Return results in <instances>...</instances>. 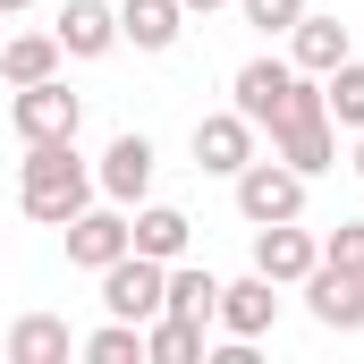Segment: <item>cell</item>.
Segmentation results:
<instances>
[{"label": "cell", "mask_w": 364, "mask_h": 364, "mask_svg": "<svg viewBox=\"0 0 364 364\" xmlns=\"http://www.w3.org/2000/svg\"><path fill=\"white\" fill-rule=\"evenodd\" d=\"M17 203H26L43 229H68V220H77V212L93 203V170L77 161V136H60V144H26Z\"/></svg>", "instance_id": "6da1fadb"}, {"label": "cell", "mask_w": 364, "mask_h": 364, "mask_svg": "<svg viewBox=\"0 0 364 364\" xmlns=\"http://www.w3.org/2000/svg\"><path fill=\"white\" fill-rule=\"evenodd\" d=\"M272 153L288 161V170H305V178L339 170V127H331V110H322V85H314V77H296L288 110L272 119Z\"/></svg>", "instance_id": "7a4b0ae2"}, {"label": "cell", "mask_w": 364, "mask_h": 364, "mask_svg": "<svg viewBox=\"0 0 364 364\" xmlns=\"http://www.w3.org/2000/svg\"><path fill=\"white\" fill-rule=\"evenodd\" d=\"M305 170H288V161H263V153H255V161H246V170H237V212H246V220H255V229H263V220H296V212H305Z\"/></svg>", "instance_id": "3957f363"}, {"label": "cell", "mask_w": 364, "mask_h": 364, "mask_svg": "<svg viewBox=\"0 0 364 364\" xmlns=\"http://www.w3.org/2000/svg\"><path fill=\"white\" fill-rule=\"evenodd\" d=\"M9 119H17V136H26V144H60V136H77V127H85V93H68L60 77H43V85H17Z\"/></svg>", "instance_id": "277c9868"}, {"label": "cell", "mask_w": 364, "mask_h": 364, "mask_svg": "<svg viewBox=\"0 0 364 364\" xmlns=\"http://www.w3.org/2000/svg\"><path fill=\"white\" fill-rule=\"evenodd\" d=\"M161 288H170V263H153V255H119V263H102V305L119 314V322H153L161 314Z\"/></svg>", "instance_id": "5b68a950"}, {"label": "cell", "mask_w": 364, "mask_h": 364, "mask_svg": "<svg viewBox=\"0 0 364 364\" xmlns=\"http://www.w3.org/2000/svg\"><path fill=\"white\" fill-rule=\"evenodd\" d=\"M255 119L246 110H203L195 119V170H212V178H237L246 161H255Z\"/></svg>", "instance_id": "8992f818"}, {"label": "cell", "mask_w": 364, "mask_h": 364, "mask_svg": "<svg viewBox=\"0 0 364 364\" xmlns=\"http://www.w3.org/2000/svg\"><path fill=\"white\" fill-rule=\"evenodd\" d=\"M305 288V314L322 322V331H364V272H339V263H314V272L296 279Z\"/></svg>", "instance_id": "52a82bcc"}, {"label": "cell", "mask_w": 364, "mask_h": 364, "mask_svg": "<svg viewBox=\"0 0 364 364\" xmlns=\"http://www.w3.org/2000/svg\"><path fill=\"white\" fill-rule=\"evenodd\" d=\"M296 77H305L296 60H272V51H263V60H246V68L229 77V110H246L255 127H272L279 110H288V93H296Z\"/></svg>", "instance_id": "ba28073f"}, {"label": "cell", "mask_w": 364, "mask_h": 364, "mask_svg": "<svg viewBox=\"0 0 364 364\" xmlns=\"http://www.w3.org/2000/svg\"><path fill=\"white\" fill-rule=\"evenodd\" d=\"M153 170H161V153H153V136H110V153H102V170H93V186L110 195V203H144L153 195Z\"/></svg>", "instance_id": "9c48e42d"}, {"label": "cell", "mask_w": 364, "mask_h": 364, "mask_svg": "<svg viewBox=\"0 0 364 364\" xmlns=\"http://www.w3.org/2000/svg\"><path fill=\"white\" fill-rule=\"evenodd\" d=\"M229 339H263L279 322V279H263V272H246V279H220V314H212Z\"/></svg>", "instance_id": "30bf717a"}, {"label": "cell", "mask_w": 364, "mask_h": 364, "mask_svg": "<svg viewBox=\"0 0 364 364\" xmlns=\"http://www.w3.org/2000/svg\"><path fill=\"white\" fill-rule=\"evenodd\" d=\"M127 255V203H85L77 220H68V263L77 272H102V263H119Z\"/></svg>", "instance_id": "8fae6325"}, {"label": "cell", "mask_w": 364, "mask_h": 364, "mask_svg": "<svg viewBox=\"0 0 364 364\" xmlns=\"http://www.w3.org/2000/svg\"><path fill=\"white\" fill-rule=\"evenodd\" d=\"M314 263H322V237H305L296 220H263V229H255V272H263V279L296 288Z\"/></svg>", "instance_id": "7c38bea8"}, {"label": "cell", "mask_w": 364, "mask_h": 364, "mask_svg": "<svg viewBox=\"0 0 364 364\" xmlns=\"http://www.w3.org/2000/svg\"><path fill=\"white\" fill-rule=\"evenodd\" d=\"M51 34H60L68 60H102V51H119V9L110 0H68Z\"/></svg>", "instance_id": "4fadbf2b"}, {"label": "cell", "mask_w": 364, "mask_h": 364, "mask_svg": "<svg viewBox=\"0 0 364 364\" xmlns=\"http://www.w3.org/2000/svg\"><path fill=\"white\" fill-rule=\"evenodd\" d=\"M288 60H296L305 77H331V68L348 60V26H339V17H322V9H305V17L288 26Z\"/></svg>", "instance_id": "5bb4252c"}, {"label": "cell", "mask_w": 364, "mask_h": 364, "mask_svg": "<svg viewBox=\"0 0 364 364\" xmlns=\"http://www.w3.org/2000/svg\"><path fill=\"white\" fill-rule=\"evenodd\" d=\"M186 34V9L178 0H119V43H136V51H170Z\"/></svg>", "instance_id": "9a60e30c"}, {"label": "cell", "mask_w": 364, "mask_h": 364, "mask_svg": "<svg viewBox=\"0 0 364 364\" xmlns=\"http://www.w3.org/2000/svg\"><path fill=\"white\" fill-rule=\"evenodd\" d=\"M186 237H195V220H186L178 203H144V212L127 220V246H136V255H153V263H178Z\"/></svg>", "instance_id": "2e32d148"}, {"label": "cell", "mask_w": 364, "mask_h": 364, "mask_svg": "<svg viewBox=\"0 0 364 364\" xmlns=\"http://www.w3.org/2000/svg\"><path fill=\"white\" fill-rule=\"evenodd\" d=\"M60 34H0V77L9 85H43V77H60Z\"/></svg>", "instance_id": "e0dca14e"}, {"label": "cell", "mask_w": 364, "mask_h": 364, "mask_svg": "<svg viewBox=\"0 0 364 364\" xmlns=\"http://www.w3.org/2000/svg\"><path fill=\"white\" fill-rule=\"evenodd\" d=\"M203 331H212V322H186V314H153V322H144V364H203V348H212Z\"/></svg>", "instance_id": "ac0fdd59"}, {"label": "cell", "mask_w": 364, "mask_h": 364, "mask_svg": "<svg viewBox=\"0 0 364 364\" xmlns=\"http://www.w3.org/2000/svg\"><path fill=\"white\" fill-rule=\"evenodd\" d=\"M68 356H77V339H68L60 314H26L9 331V364H68Z\"/></svg>", "instance_id": "d6986e66"}, {"label": "cell", "mask_w": 364, "mask_h": 364, "mask_svg": "<svg viewBox=\"0 0 364 364\" xmlns=\"http://www.w3.org/2000/svg\"><path fill=\"white\" fill-rule=\"evenodd\" d=\"M161 314H186V322H212L220 314V279L195 272V263H170V288H161Z\"/></svg>", "instance_id": "ffe728a7"}, {"label": "cell", "mask_w": 364, "mask_h": 364, "mask_svg": "<svg viewBox=\"0 0 364 364\" xmlns=\"http://www.w3.org/2000/svg\"><path fill=\"white\" fill-rule=\"evenodd\" d=\"M322 110H331V127H364V60H339L331 77H322Z\"/></svg>", "instance_id": "44dd1931"}, {"label": "cell", "mask_w": 364, "mask_h": 364, "mask_svg": "<svg viewBox=\"0 0 364 364\" xmlns=\"http://www.w3.org/2000/svg\"><path fill=\"white\" fill-rule=\"evenodd\" d=\"M85 356L93 364H144V322H119V314H110V322L85 339Z\"/></svg>", "instance_id": "7402d4cb"}, {"label": "cell", "mask_w": 364, "mask_h": 364, "mask_svg": "<svg viewBox=\"0 0 364 364\" xmlns=\"http://www.w3.org/2000/svg\"><path fill=\"white\" fill-rule=\"evenodd\" d=\"M237 9H246V26H255V34H288V26L305 17V0H237Z\"/></svg>", "instance_id": "603a6c76"}, {"label": "cell", "mask_w": 364, "mask_h": 364, "mask_svg": "<svg viewBox=\"0 0 364 364\" xmlns=\"http://www.w3.org/2000/svg\"><path fill=\"white\" fill-rule=\"evenodd\" d=\"M322 263H339V272H364V220H339V229L322 237Z\"/></svg>", "instance_id": "cb8c5ba5"}, {"label": "cell", "mask_w": 364, "mask_h": 364, "mask_svg": "<svg viewBox=\"0 0 364 364\" xmlns=\"http://www.w3.org/2000/svg\"><path fill=\"white\" fill-rule=\"evenodd\" d=\"M178 9L186 17H212V9H229V0H178Z\"/></svg>", "instance_id": "d4e9b609"}, {"label": "cell", "mask_w": 364, "mask_h": 364, "mask_svg": "<svg viewBox=\"0 0 364 364\" xmlns=\"http://www.w3.org/2000/svg\"><path fill=\"white\" fill-rule=\"evenodd\" d=\"M17 9H34V0H0V17H17Z\"/></svg>", "instance_id": "484cf974"}, {"label": "cell", "mask_w": 364, "mask_h": 364, "mask_svg": "<svg viewBox=\"0 0 364 364\" xmlns=\"http://www.w3.org/2000/svg\"><path fill=\"white\" fill-rule=\"evenodd\" d=\"M356 178H364V127H356Z\"/></svg>", "instance_id": "4316f807"}, {"label": "cell", "mask_w": 364, "mask_h": 364, "mask_svg": "<svg viewBox=\"0 0 364 364\" xmlns=\"http://www.w3.org/2000/svg\"><path fill=\"white\" fill-rule=\"evenodd\" d=\"M0 356H9V339H0Z\"/></svg>", "instance_id": "83f0119b"}]
</instances>
